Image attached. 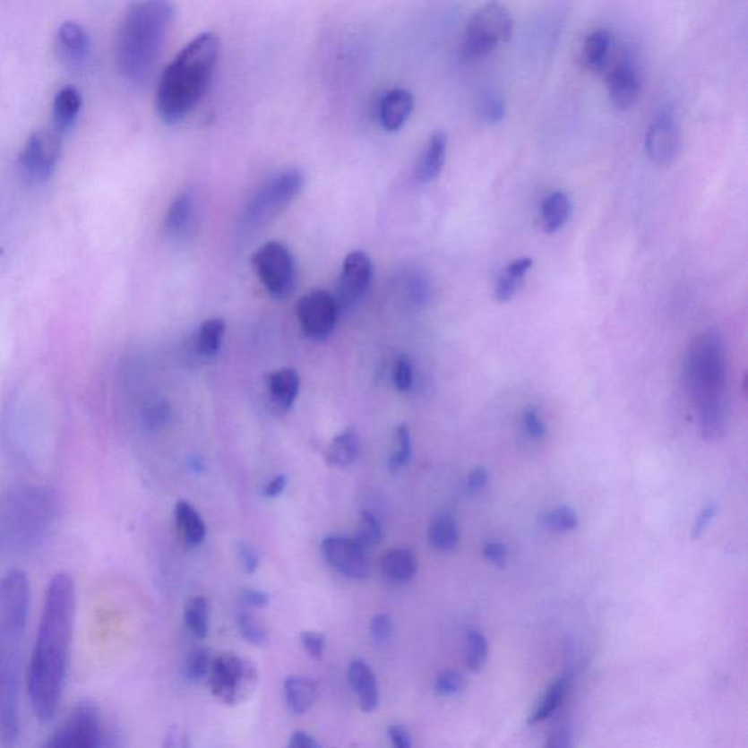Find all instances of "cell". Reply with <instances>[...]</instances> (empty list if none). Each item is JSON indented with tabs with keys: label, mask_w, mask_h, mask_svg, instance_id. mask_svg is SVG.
I'll use <instances>...</instances> for the list:
<instances>
[{
	"label": "cell",
	"mask_w": 748,
	"mask_h": 748,
	"mask_svg": "<svg viewBox=\"0 0 748 748\" xmlns=\"http://www.w3.org/2000/svg\"><path fill=\"white\" fill-rule=\"evenodd\" d=\"M211 692L226 705H237L254 693L258 685L256 666L247 659L222 653L211 662Z\"/></svg>",
	"instance_id": "10"
},
{
	"label": "cell",
	"mask_w": 748,
	"mask_h": 748,
	"mask_svg": "<svg viewBox=\"0 0 748 748\" xmlns=\"http://www.w3.org/2000/svg\"><path fill=\"white\" fill-rule=\"evenodd\" d=\"M684 374L701 437L710 443L721 440L725 432L727 360L724 340L717 329H708L690 345Z\"/></svg>",
	"instance_id": "4"
},
{
	"label": "cell",
	"mask_w": 748,
	"mask_h": 748,
	"mask_svg": "<svg viewBox=\"0 0 748 748\" xmlns=\"http://www.w3.org/2000/svg\"><path fill=\"white\" fill-rule=\"evenodd\" d=\"M416 106L412 92L393 88L384 92L377 103V120L384 131L398 132L407 125Z\"/></svg>",
	"instance_id": "18"
},
{
	"label": "cell",
	"mask_w": 748,
	"mask_h": 748,
	"mask_svg": "<svg viewBox=\"0 0 748 748\" xmlns=\"http://www.w3.org/2000/svg\"><path fill=\"white\" fill-rule=\"evenodd\" d=\"M211 661L208 653L196 649L189 655L186 661V677L192 683H201L210 674Z\"/></svg>",
	"instance_id": "44"
},
{
	"label": "cell",
	"mask_w": 748,
	"mask_h": 748,
	"mask_svg": "<svg viewBox=\"0 0 748 748\" xmlns=\"http://www.w3.org/2000/svg\"><path fill=\"white\" fill-rule=\"evenodd\" d=\"M370 632H372L373 641L379 645L386 643L393 633V622L391 615L384 613L376 614L370 624Z\"/></svg>",
	"instance_id": "46"
},
{
	"label": "cell",
	"mask_w": 748,
	"mask_h": 748,
	"mask_svg": "<svg viewBox=\"0 0 748 748\" xmlns=\"http://www.w3.org/2000/svg\"><path fill=\"white\" fill-rule=\"evenodd\" d=\"M467 680L456 669H443L437 674L434 681V692L442 697H451L463 692Z\"/></svg>",
	"instance_id": "42"
},
{
	"label": "cell",
	"mask_w": 748,
	"mask_h": 748,
	"mask_svg": "<svg viewBox=\"0 0 748 748\" xmlns=\"http://www.w3.org/2000/svg\"><path fill=\"white\" fill-rule=\"evenodd\" d=\"M185 623L193 636L205 639L210 632V604L203 597H194L187 602Z\"/></svg>",
	"instance_id": "36"
},
{
	"label": "cell",
	"mask_w": 748,
	"mask_h": 748,
	"mask_svg": "<svg viewBox=\"0 0 748 748\" xmlns=\"http://www.w3.org/2000/svg\"><path fill=\"white\" fill-rule=\"evenodd\" d=\"M382 573L393 583L411 582L418 571V562L414 553L405 548H393L383 555Z\"/></svg>",
	"instance_id": "25"
},
{
	"label": "cell",
	"mask_w": 748,
	"mask_h": 748,
	"mask_svg": "<svg viewBox=\"0 0 748 748\" xmlns=\"http://www.w3.org/2000/svg\"><path fill=\"white\" fill-rule=\"evenodd\" d=\"M646 152L658 166L675 163L681 150V133L675 116L661 111L650 122L645 138Z\"/></svg>",
	"instance_id": "14"
},
{
	"label": "cell",
	"mask_w": 748,
	"mask_h": 748,
	"mask_svg": "<svg viewBox=\"0 0 748 748\" xmlns=\"http://www.w3.org/2000/svg\"><path fill=\"white\" fill-rule=\"evenodd\" d=\"M608 96L618 111H629L641 97V76L633 60L624 56L618 60L608 76Z\"/></svg>",
	"instance_id": "16"
},
{
	"label": "cell",
	"mask_w": 748,
	"mask_h": 748,
	"mask_svg": "<svg viewBox=\"0 0 748 748\" xmlns=\"http://www.w3.org/2000/svg\"><path fill=\"white\" fill-rule=\"evenodd\" d=\"M572 684V674L564 673L562 677H558L553 684L548 687L543 699L539 701L537 708L532 710L531 717L528 719V724L537 725L546 721L548 718L555 715L563 701L566 699L569 689Z\"/></svg>",
	"instance_id": "27"
},
{
	"label": "cell",
	"mask_w": 748,
	"mask_h": 748,
	"mask_svg": "<svg viewBox=\"0 0 748 748\" xmlns=\"http://www.w3.org/2000/svg\"><path fill=\"white\" fill-rule=\"evenodd\" d=\"M360 437L353 428L340 433L329 443L325 451V460L332 467H348L356 462L360 455Z\"/></svg>",
	"instance_id": "28"
},
{
	"label": "cell",
	"mask_w": 748,
	"mask_h": 748,
	"mask_svg": "<svg viewBox=\"0 0 748 748\" xmlns=\"http://www.w3.org/2000/svg\"><path fill=\"white\" fill-rule=\"evenodd\" d=\"M512 32L513 20L506 6L497 2L484 4L468 21L463 32V59H483L511 40Z\"/></svg>",
	"instance_id": "7"
},
{
	"label": "cell",
	"mask_w": 748,
	"mask_h": 748,
	"mask_svg": "<svg viewBox=\"0 0 748 748\" xmlns=\"http://www.w3.org/2000/svg\"><path fill=\"white\" fill-rule=\"evenodd\" d=\"M348 681L354 693L358 697L361 710H374L379 705V687L372 668L365 661L356 659L349 664Z\"/></svg>",
	"instance_id": "21"
},
{
	"label": "cell",
	"mask_w": 748,
	"mask_h": 748,
	"mask_svg": "<svg viewBox=\"0 0 748 748\" xmlns=\"http://www.w3.org/2000/svg\"><path fill=\"white\" fill-rule=\"evenodd\" d=\"M199 219L198 196L192 189H185L173 199L164 219V231L175 242L191 237Z\"/></svg>",
	"instance_id": "17"
},
{
	"label": "cell",
	"mask_w": 748,
	"mask_h": 748,
	"mask_svg": "<svg viewBox=\"0 0 748 748\" xmlns=\"http://www.w3.org/2000/svg\"><path fill=\"white\" fill-rule=\"evenodd\" d=\"M30 599V582L24 572H8L0 578V748H15L20 741V697Z\"/></svg>",
	"instance_id": "2"
},
{
	"label": "cell",
	"mask_w": 748,
	"mask_h": 748,
	"mask_svg": "<svg viewBox=\"0 0 748 748\" xmlns=\"http://www.w3.org/2000/svg\"><path fill=\"white\" fill-rule=\"evenodd\" d=\"M322 553L331 567L347 578L365 579L370 574L367 550L354 538L328 537L322 543Z\"/></svg>",
	"instance_id": "15"
},
{
	"label": "cell",
	"mask_w": 748,
	"mask_h": 748,
	"mask_svg": "<svg viewBox=\"0 0 748 748\" xmlns=\"http://www.w3.org/2000/svg\"><path fill=\"white\" fill-rule=\"evenodd\" d=\"M382 523L379 519L373 515L372 512H363L361 513L360 522L357 527L356 539L357 543L360 544L365 550L377 546L382 539Z\"/></svg>",
	"instance_id": "38"
},
{
	"label": "cell",
	"mask_w": 748,
	"mask_h": 748,
	"mask_svg": "<svg viewBox=\"0 0 748 748\" xmlns=\"http://www.w3.org/2000/svg\"><path fill=\"white\" fill-rule=\"evenodd\" d=\"M544 523L550 531L571 532L579 527V516L571 507H557L555 511L546 513Z\"/></svg>",
	"instance_id": "41"
},
{
	"label": "cell",
	"mask_w": 748,
	"mask_h": 748,
	"mask_svg": "<svg viewBox=\"0 0 748 748\" xmlns=\"http://www.w3.org/2000/svg\"><path fill=\"white\" fill-rule=\"evenodd\" d=\"M373 272L372 259L363 250H354L345 256L337 288L332 294L340 312L353 309L365 297L372 286Z\"/></svg>",
	"instance_id": "12"
},
{
	"label": "cell",
	"mask_w": 748,
	"mask_h": 748,
	"mask_svg": "<svg viewBox=\"0 0 748 748\" xmlns=\"http://www.w3.org/2000/svg\"><path fill=\"white\" fill-rule=\"evenodd\" d=\"M82 108V97L75 87H64L56 94L53 101V120H55V131L60 135L75 125L78 116Z\"/></svg>",
	"instance_id": "23"
},
{
	"label": "cell",
	"mask_w": 748,
	"mask_h": 748,
	"mask_svg": "<svg viewBox=\"0 0 748 748\" xmlns=\"http://www.w3.org/2000/svg\"><path fill=\"white\" fill-rule=\"evenodd\" d=\"M305 183V175L298 168H287L268 178L245 205L242 215L243 227L254 230L271 221L294 202L303 191Z\"/></svg>",
	"instance_id": "6"
},
{
	"label": "cell",
	"mask_w": 748,
	"mask_h": 748,
	"mask_svg": "<svg viewBox=\"0 0 748 748\" xmlns=\"http://www.w3.org/2000/svg\"><path fill=\"white\" fill-rule=\"evenodd\" d=\"M252 265L259 281L277 300L294 293L297 284V265L291 250L281 242H268L254 250Z\"/></svg>",
	"instance_id": "9"
},
{
	"label": "cell",
	"mask_w": 748,
	"mask_h": 748,
	"mask_svg": "<svg viewBox=\"0 0 748 748\" xmlns=\"http://www.w3.org/2000/svg\"><path fill=\"white\" fill-rule=\"evenodd\" d=\"M296 314L305 337L325 340L335 331L340 312L332 294L325 289L314 288L298 300Z\"/></svg>",
	"instance_id": "11"
},
{
	"label": "cell",
	"mask_w": 748,
	"mask_h": 748,
	"mask_svg": "<svg viewBox=\"0 0 748 748\" xmlns=\"http://www.w3.org/2000/svg\"><path fill=\"white\" fill-rule=\"evenodd\" d=\"M544 748H573L571 728L567 725H558L546 736Z\"/></svg>",
	"instance_id": "48"
},
{
	"label": "cell",
	"mask_w": 748,
	"mask_h": 748,
	"mask_svg": "<svg viewBox=\"0 0 748 748\" xmlns=\"http://www.w3.org/2000/svg\"><path fill=\"white\" fill-rule=\"evenodd\" d=\"M428 541L437 551L455 550L460 543V529L451 515H440L428 528Z\"/></svg>",
	"instance_id": "32"
},
{
	"label": "cell",
	"mask_w": 748,
	"mask_h": 748,
	"mask_svg": "<svg viewBox=\"0 0 748 748\" xmlns=\"http://www.w3.org/2000/svg\"><path fill=\"white\" fill-rule=\"evenodd\" d=\"M488 483V471L484 467H477L469 472L467 478V491L468 493H478L483 490Z\"/></svg>",
	"instance_id": "55"
},
{
	"label": "cell",
	"mask_w": 748,
	"mask_h": 748,
	"mask_svg": "<svg viewBox=\"0 0 748 748\" xmlns=\"http://www.w3.org/2000/svg\"><path fill=\"white\" fill-rule=\"evenodd\" d=\"M611 32L606 28H599L586 37L582 47V60L586 69L590 72H601L606 69L610 57Z\"/></svg>",
	"instance_id": "29"
},
{
	"label": "cell",
	"mask_w": 748,
	"mask_h": 748,
	"mask_svg": "<svg viewBox=\"0 0 748 748\" xmlns=\"http://www.w3.org/2000/svg\"><path fill=\"white\" fill-rule=\"evenodd\" d=\"M75 611V583L69 574H55L46 589L36 645L27 673L32 712L43 722L55 718L64 697Z\"/></svg>",
	"instance_id": "1"
},
{
	"label": "cell",
	"mask_w": 748,
	"mask_h": 748,
	"mask_svg": "<svg viewBox=\"0 0 748 748\" xmlns=\"http://www.w3.org/2000/svg\"><path fill=\"white\" fill-rule=\"evenodd\" d=\"M301 645L312 658H322L325 650V636L316 632L301 633Z\"/></svg>",
	"instance_id": "50"
},
{
	"label": "cell",
	"mask_w": 748,
	"mask_h": 748,
	"mask_svg": "<svg viewBox=\"0 0 748 748\" xmlns=\"http://www.w3.org/2000/svg\"><path fill=\"white\" fill-rule=\"evenodd\" d=\"M62 150V135L56 131H39L25 143L20 164L32 182H44L55 171Z\"/></svg>",
	"instance_id": "13"
},
{
	"label": "cell",
	"mask_w": 748,
	"mask_h": 748,
	"mask_svg": "<svg viewBox=\"0 0 748 748\" xmlns=\"http://www.w3.org/2000/svg\"><path fill=\"white\" fill-rule=\"evenodd\" d=\"M237 626L243 638L254 645H263L270 639V633L263 623L254 614H238Z\"/></svg>",
	"instance_id": "39"
},
{
	"label": "cell",
	"mask_w": 748,
	"mask_h": 748,
	"mask_svg": "<svg viewBox=\"0 0 748 748\" xmlns=\"http://www.w3.org/2000/svg\"><path fill=\"white\" fill-rule=\"evenodd\" d=\"M483 555L494 566L504 567L507 563V548L499 541H488L484 544Z\"/></svg>",
	"instance_id": "52"
},
{
	"label": "cell",
	"mask_w": 748,
	"mask_h": 748,
	"mask_svg": "<svg viewBox=\"0 0 748 748\" xmlns=\"http://www.w3.org/2000/svg\"><path fill=\"white\" fill-rule=\"evenodd\" d=\"M477 116L487 125H497L506 116V103L503 97L494 90H484L477 97Z\"/></svg>",
	"instance_id": "37"
},
{
	"label": "cell",
	"mask_w": 748,
	"mask_h": 748,
	"mask_svg": "<svg viewBox=\"0 0 748 748\" xmlns=\"http://www.w3.org/2000/svg\"><path fill=\"white\" fill-rule=\"evenodd\" d=\"M523 428L528 435H531L532 439H543L546 434V426L543 418L539 416V412L535 408H528L523 412L522 417Z\"/></svg>",
	"instance_id": "47"
},
{
	"label": "cell",
	"mask_w": 748,
	"mask_h": 748,
	"mask_svg": "<svg viewBox=\"0 0 748 748\" xmlns=\"http://www.w3.org/2000/svg\"><path fill=\"white\" fill-rule=\"evenodd\" d=\"M237 555L240 558V563H242L245 573H254V572L258 571L259 555L258 551L254 550V546H250L249 543H245V541L238 543Z\"/></svg>",
	"instance_id": "49"
},
{
	"label": "cell",
	"mask_w": 748,
	"mask_h": 748,
	"mask_svg": "<svg viewBox=\"0 0 748 748\" xmlns=\"http://www.w3.org/2000/svg\"><path fill=\"white\" fill-rule=\"evenodd\" d=\"M411 433L407 426H400L396 430V449L389 460L391 471L398 472L407 467L411 460Z\"/></svg>",
	"instance_id": "40"
},
{
	"label": "cell",
	"mask_w": 748,
	"mask_h": 748,
	"mask_svg": "<svg viewBox=\"0 0 748 748\" xmlns=\"http://www.w3.org/2000/svg\"><path fill=\"white\" fill-rule=\"evenodd\" d=\"M41 748H111L99 709L91 701H80Z\"/></svg>",
	"instance_id": "8"
},
{
	"label": "cell",
	"mask_w": 748,
	"mask_h": 748,
	"mask_svg": "<svg viewBox=\"0 0 748 748\" xmlns=\"http://www.w3.org/2000/svg\"><path fill=\"white\" fill-rule=\"evenodd\" d=\"M226 333V323L222 319H208L203 322L198 331L196 337V348L198 353L203 357L217 356L221 348L222 338Z\"/></svg>",
	"instance_id": "33"
},
{
	"label": "cell",
	"mask_w": 748,
	"mask_h": 748,
	"mask_svg": "<svg viewBox=\"0 0 748 748\" xmlns=\"http://www.w3.org/2000/svg\"><path fill=\"white\" fill-rule=\"evenodd\" d=\"M388 736L391 748H412L411 733L405 725H391L388 729Z\"/></svg>",
	"instance_id": "53"
},
{
	"label": "cell",
	"mask_w": 748,
	"mask_h": 748,
	"mask_svg": "<svg viewBox=\"0 0 748 748\" xmlns=\"http://www.w3.org/2000/svg\"><path fill=\"white\" fill-rule=\"evenodd\" d=\"M57 46L60 55L72 66L85 64L91 56V41L87 31L76 22H64L57 32Z\"/></svg>",
	"instance_id": "20"
},
{
	"label": "cell",
	"mask_w": 748,
	"mask_h": 748,
	"mask_svg": "<svg viewBox=\"0 0 748 748\" xmlns=\"http://www.w3.org/2000/svg\"><path fill=\"white\" fill-rule=\"evenodd\" d=\"M176 525L182 534L185 543L191 546L202 543L206 535V527L196 509L185 500L178 502L175 509Z\"/></svg>",
	"instance_id": "31"
},
{
	"label": "cell",
	"mask_w": 748,
	"mask_h": 748,
	"mask_svg": "<svg viewBox=\"0 0 748 748\" xmlns=\"http://www.w3.org/2000/svg\"><path fill=\"white\" fill-rule=\"evenodd\" d=\"M573 206L571 196L563 191H555L544 199L541 205V222L546 234L562 230L571 219Z\"/></svg>",
	"instance_id": "24"
},
{
	"label": "cell",
	"mask_w": 748,
	"mask_h": 748,
	"mask_svg": "<svg viewBox=\"0 0 748 748\" xmlns=\"http://www.w3.org/2000/svg\"><path fill=\"white\" fill-rule=\"evenodd\" d=\"M175 20L168 2H136L127 9L117 36V64L127 81L145 82L163 52L167 34Z\"/></svg>",
	"instance_id": "5"
},
{
	"label": "cell",
	"mask_w": 748,
	"mask_h": 748,
	"mask_svg": "<svg viewBox=\"0 0 748 748\" xmlns=\"http://www.w3.org/2000/svg\"><path fill=\"white\" fill-rule=\"evenodd\" d=\"M143 423L150 430H161L171 418L170 405L164 400H154L143 409Z\"/></svg>",
	"instance_id": "43"
},
{
	"label": "cell",
	"mask_w": 748,
	"mask_h": 748,
	"mask_svg": "<svg viewBox=\"0 0 748 748\" xmlns=\"http://www.w3.org/2000/svg\"><path fill=\"white\" fill-rule=\"evenodd\" d=\"M268 389L273 407L278 411H288L297 400L300 376L293 368H282L268 377Z\"/></svg>",
	"instance_id": "22"
},
{
	"label": "cell",
	"mask_w": 748,
	"mask_h": 748,
	"mask_svg": "<svg viewBox=\"0 0 748 748\" xmlns=\"http://www.w3.org/2000/svg\"><path fill=\"white\" fill-rule=\"evenodd\" d=\"M284 694L289 710L301 715L314 706L317 697V687L310 678L289 675L284 681Z\"/></svg>",
	"instance_id": "30"
},
{
	"label": "cell",
	"mask_w": 748,
	"mask_h": 748,
	"mask_svg": "<svg viewBox=\"0 0 748 748\" xmlns=\"http://www.w3.org/2000/svg\"><path fill=\"white\" fill-rule=\"evenodd\" d=\"M393 382L395 386L400 392H407L412 388V382H414V370H412L411 361L407 357H400L395 361V367H393Z\"/></svg>",
	"instance_id": "45"
},
{
	"label": "cell",
	"mask_w": 748,
	"mask_h": 748,
	"mask_svg": "<svg viewBox=\"0 0 748 748\" xmlns=\"http://www.w3.org/2000/svg\"><path fill=\"white\" fill-rule=\"evenodd\" d=\"M448 155V135L443 131H435L428 138L426 148L417 161L414 178L420 185H428L439 177Z\"/></svg>",
	"instance_id": "19"
},
{
	"label": "cell",
	"mask_w": 748,
	"mask_h": 748,
	"mask_svg": "<svg viewBox=\"0 0 748 748\" xmlns=\"http://www.w3.org/2000/svg\"><path fill=\"white\" fill-rule=\"evenodd\" d=\"M221 52L219 39L202 32L171 60L157 88V113L167 125L186 119L210 90Z\"/></svg>",
	"instance_id": "3"
},
{
	"label": "cell",
	"mask_w": 748,
	"mask_h": 748,
	"mask_svg": "<svg viewBox=\"0 0 748 748\" xmlns=\"http://www.w3.org/2000/svg\"><path fill=\"white\" fill-rule=\"evenodd\" d=\"M287 486V479L284 476H278L275 478L271 479L270 483L266 484L265 490H263V494L266 497H270V499H273V497H278V495L281 494L284 488Z\"/></svg>",
	"instance_id": "57"
},
{
	"label": "cell",
	"mask_w": 748,
	"mask_h": 748,
	"mask_svg": "<svg viewBox=\"0 0 748 748\" xmlns=\"http://www.w3.org/2000/svg\"><path fill=\"white\" fill-rule=\"evenodd\" d=\"M488 658V641L478 630H468L463 649V661L472 673H479Z\"/></svg>",
	"instance_id": "35"
},
{
	"label": "cell",
	"mask_w": 748,
	"mask_h": 748,
	"mask_svg": "<svg viewBox=\"0 0 748 748\" xmlns=\"http://www.w3.org/2000/svg\"><path fill=\"white\" fill-rule=\"evenodd\" d=\"M717 502H709V503L701 509V513L697 515L696 520H694L693 531H692V537H693L694 539L701 538L703 532L706 531V528L710 525L712 519L715 518V515H717Z\"/></svg>",
	"instance_id": "51"
},
{
	"label": "cell",
	"mask_w": 748,
	"mask_h": 748,
	"mask_svg": "<svg viewBox=\"0 0 748 748\" xmlns=\"http://www.w3.org/2000/svg\"><path fill=\"white\" fill-rule=\"evenodd\" d=\"M534 261L531 258H519L511 262L500 273L495 284L494 296L499 303L511 301L522 288L523 281L528 273L531 272Z\"/></svg>",
	"instance_id": "26"
},
{
	"label": "cell",
	"mask_w": 748,
	"mask_h": 748,
	"mask_svg": "<svg viewBox=\"0 0 748 748\" xmlns=\"http://www.w3.org/2000/svg\"><path fill=\"white\" fill-rule=\"evenodd\" d=\"M243 604L252 608H265L270 604L271 597L258 589H243L240 594Z\"/></svg>",
	"instance_id": "54"
},
{
	"label": "cell",
	"mask_w": 748,
	"mask_h": 748,
	"mask_svg": "<svg viewBox=\"0 0 748 748\" xmlns=\"http://www.w3.org/2000/svg\"><path fill=\"white\" fill-rule=\"evenodd\" d=\"M288 748H321V745L314 736L303 731H297L289 738Z\"/></svg>",
	"instance_id": "56"
},
{
	"label": "cell",
	"mask_w": 748,
	"mask_h": 748,
	"mask_svg": "<svg viewBox=\"0 0 748 748\" xmlns=\"http://www.w3.org/2000/svg\"><path fill=\"white\" fill-rule=\"evenodd\" d=\"M402 291L409 305L421 307V305H427L432 296L430 279L423 271H409L405 273L404 279H402Z\"/></svg>",
	"instance_id": "34"
}]
</instances>
